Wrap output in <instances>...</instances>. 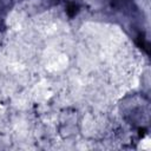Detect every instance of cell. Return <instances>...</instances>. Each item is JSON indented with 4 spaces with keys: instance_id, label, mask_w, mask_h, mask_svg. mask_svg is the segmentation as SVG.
I'll use <instances>...</instances> for the list:
<instances>
[{
    "instance_id": "6da1fadb",
    "label": "cell",
    "mask_w": 151,
    "mask_h": 151,
    "mask_svg": "<svg viewBox=\"0 0 151 151\" xmlns=\"http://www.w3.org/2000/svg\"><path fill=\"white\" fill-rule=\"evenodd\" d=\"M77 11H78V5H77V4H74V2H70V4L67 5L66 12H67V14H68L70 17H73V15L77 13Z\"/></svg>"
}]
</instances>
